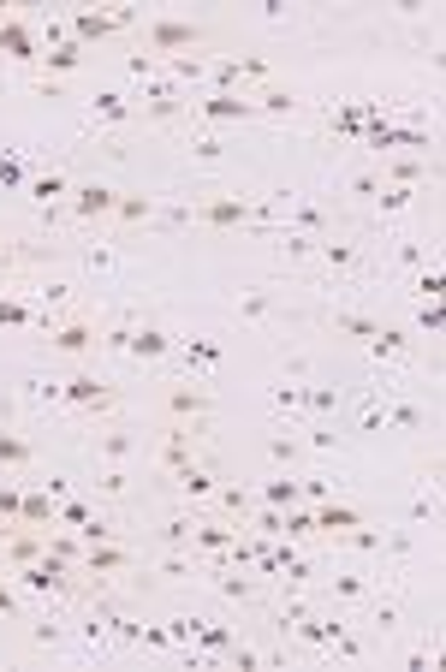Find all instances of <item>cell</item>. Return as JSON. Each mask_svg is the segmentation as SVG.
I'll list each match as a JSON object with an SVG mask.
<instances>
[{
	"mask_svg": "<svg viewBox=\"0 0 446 672\" xmlns=\"http://www.w3.org/2000/svg\"><path fill=\"white\" fill-rule=\"evenodd\" d=\"M191 631H197V637H203V649H215V655H221V649H232V631H226V625H215V619H197Z\"/></svg>",
	"mask_w": 446,
	"mask_h": 672,
	"instance_id": "cell-31",
	"label": "cell"
},
{
	"mask_svg": "<svg viewBox=\"0 0 446 672\" xmlns=\"http://www.w3.org/2000/svg\"><path fill=\"white\" fill-rule=\"evenodd\" d=\"M167 482H173V488H179L185 500H209V494H215V470H209L203 458H191V464H179V470H173Z\"/></svg>",
	"mask_w": 446,
	"mask_h": 672,
	"instance_id": "cell-10",
	"label": "cell"
},
{
	"mask_svg": "<svg viewBox=\"0 0 446 672\" xmlns=\"http://www.w3.org/2000/svg\"><path fill=\"white\" fill-rule=\"evenodd\" d=\"M203 36H209V24H197V18H155L143 30V48L149 54H173V48H197Z\"/></svg>",
	"mask_w": 446,
	"mask_h": 672,
	"instance_id": "cell-2",
	"label": "cell"
},
{
	"mask_svg": "<svg viewBox=\"0 0 446 672\" xmlns=\"http://www.w3.org/2000/svg\"><path fill=\"white\" fill-rule=\"evenodd\" d=\"M131 554L125 548H113V542H96L90 554H84V577H108V571H125Z\"/></svg>",
	"mask_w": 446,
	"mask_h": 672,
	"instance_id": "cell-19",
	"label": "cell"
},
{
	"mask_svg": "<svg viewBox=\"0 0 446 672\" xmlns=\"http://www.w3.org/2000/svg\"><path fill=\"white\" fill-rule=\"evenodd\" d=\"M36 458V447L24 441V435H12V429H0V470H24Z\"/></svg>",
	"mask_w": 446,
	"mask_h": 672,
	"instance_id": "cell-20",
	"label": "cell"
},
{
	"mask_svg": "<svg viewBox=\"0 0 446 672\" xmlns=\"http://www.w3.org/2000/svg\"><path fill=\"white\" fill-rule=\"evenodd\" d=\"M238 316H244V322H268V316H274V298H268V292H244V298H238Z\"/></svg>",
	"mask_w": 446,
	"mask_h": 672,
	"instance_id": "cell-29",
	"label": "cell"
},
{
	"mask_svg": "<svg viewBox=\"0 0 446 672\" xmlns=\"http://www.w3.org/2000/svg\"><path fill=\"white\" fill-rule=\"evenodd\" d=\"M78 530H84V542H90V548H96V542H113V524H108V518H96V512H90Z\"/></svg>",
	"mask_w": 446,
	"mask_h": 672,
	"instance_id": "cell-35",
	"label": "cell"
},
{
	"mask_svg": "<svg viewBox=\"0 0 446 672\" xmlns=\"http://www.w3.org/2000/svg\"><path fill=\"white\" fill-rule=\"evenodd\" d=\"M48 345H54L60 357H84V351L96 345V328H90V322H60V328L48 334Z\"/></svg>",
	"mask_w": 446,
	"mask_h": 672,
	"instance_id": "cell-14",
	"label": "cell"
},
{
	"mask_svg": "<svg viewBox=\"0 0 446 672\" xmlns=\"http://www.w3.org/2000/svg\"><path fill=\"white\" fill-rule=\"evenodd\" d=\"M310 512H316V530H328V536H345V530L363 524V512L345 506V500H322V506H310Z\"/></svg>",
	"mask_w": 446,
	"mask_h": 672,
	"instance_id": "cell-13",
	"label": "cell"
},
{
	"mask_svg": "<svg viewBox=\"0 0 446 672\" xmlns=\"http://www.w3.org/2000/svg\"><path fill=\"white\" fill-rule=\"evenodd\" d=\"M125 345H131L137 357H149V363H155V357H167V334H161L155 322H143L137 334H125Z\"/></svg>",
	"mask_w": 446,
	"mask_h": 672,
	"instance_id": "cell-21",
	"label": "cell"
},
{
	"mask_svg": "<svg viewBox=\"0 0 446 672\" xmlns=\"http://www.w3.org/2000/svg\"><path fill=\"white\" fill-rule=\"evenodd\" d=\"M113 221H119V226L155 221V197H143V191H119V203H113Z\"/></svg>",
	"mask_w": 446,
	"mask_h": 672,
	"instance_id": "cell-18",
	"label": "cell"
},
{
	"mask_svg": "<svg viewBox=\"0 0 446 672\" xmlns=\"http://www.w3.org/2000/svg\"><path fill=\"white\" fill-rule=\"evenodd\" d=\"M0 54H6V60H18V66L42 60V54H36V36H30V30H24V24L12 18V12L0 18Z\"/></svg>",
	"mask_w": 446,
	"mask_h": 672,
	"instance_id": "cell-11",
	"label": "cell"
},
{
	"mask_svg": "<svg viewBox=\"0 0 446 672\" xmlns=\"http://www.w3.org/2000/svg\"><path fill=\"white\" fill-rule=\"evenodd\" d=\"M316 250H322V262H328V268H357V244H334V238H316Z\"/></svg>",
	"mask_w": 446,
	"mask_h": 672,
	"instance_id": "cell-28",
	"label": "cell"
},
{
	"mask_svg": "<svg viewBox=\"0 0 446 672\" xmlns=\"http://www.w3.org/2000/svg\"><path fill=\"white\" fill-rule=\"evenodd\" d=\"M0 613H6V619H18V595H12L6 583H0Z\"/></svg>",
	"mask_w": 446,
	"mask_h": 672,
	"instance_id": "cell-43",
	"label": "cell"
},
{
	"mask_svg": "<svg viewBox=\"0 0 446 672\" xmlns=\"http://www.w3.org/2000/svg\"><path fill=\"white\" fill-rule=\"evenodd\" d=\"M244 78H268V60H209V84L215 90H238Z\"/></svg>",
	"mask_w": 446,
	"mask_h": 672,
	"instance_id": "cell-9",
	"label": "cell"
},
{
	"mask_svg": "<svg viewBox=\"0 0 446 672\" xmlns=\"http://www.w3.org/2000/svg\"><path fill=\"white\" fill-rule=\"evenodd\" d=\"M90 452L108 458V464H125L137 452V441H131V429H102V435H90Z\"/></svg>",
	"mask_w": 446,
	"mask_h": 672,
	"instance_id": "cell-17",
	"label": "cell"
},
{
	"mask_svg": "<svg viewBox=\"0 0 446 672\" xmlns=\"http://www.w3.org/2000/svg\"><path fill=\"white\" fill-rule=\"evenodd\" d=\"M42 530H12L6 536V571H18V565H30V560H42Z\"/></svg>",
	"mask_w": 446,
	"mask_h": 672,
	"instance_id": "cell-16",
	"label": "cell"
},
{
	"mask_svg": "<svg viewBox=\"0 0 446 672\" xmlns=\"http://www.w3.org/2000/svg\"><path fill=\"white\" fill-rule=\"evenodd\" d=\"M161 536H167L173 548H185V542H191V518H167V530H161Z\"/></svg>",
	"mask_w": 446,
	"mask_h": 672,
	"instance_id": "cell-39",
	"label": "cell"
},
{
	"mask_svg": "<svg viewBox=\"0 0 446 672\" xmlns=\"http://www.w3.org/2000/svg\"><path fill=\"white\" fill-rule=\"evenodd\" d=\"M209 577L221 583V595H232V601H256V595H262L256 577H232V571H221V565H209Z\"/></svg>",
	"mask_w": 446,
	"mask_h": 672,
	"instance_id": "cell-22",
	"label": "cell"
},
{
	"mask_svg": "<svg viewBox=\"0 0 446 672\" xmlns=\"http://www.w3.org/2000/svg\"><path fill=\"white\" fill-rule=\"evenodd\" d=\"M12 262H18V250H6V244H0V268H12Z\"/></svg>",
	"mask_w": 446,
	"mask_h": 672,
	"instance_id": "cell-44",
	"label": "cell"
},
{
	"mask_svg": "<svg viewBox=\"0 0 446 672\" xmlns=\"http://www.w3.org/2000/svg\"><path fill=\"white\" fill-rule=\"evenodd\" d=\"M42 542H48V554H54V560H66V565H84V548H78L72 536H48V530H42Z\"/></svg>",
	"mask_w": 446,
	"mask_h": 672,
	"instance_id": "cell-33",
	"label": "cell"
},
{
	"mask_svg": "<svg viewBox=\"0 0 446 672\" xmlns=\"http://www.w3.org/2000/svg\"><path fill=\"white\" fill-rule=\"evenodd\" d=\"M262 506H304V488L292 482V476H280V482H262Z\"/></svg>",
	"mask_w": 446,
	"mask_h": 672,
	"instance_id": "cell-23",
	"label": "cell"
},
{
	"mask_svg": "<svg viewBox=\"0 0 446 672\" xmlns=\"http://www.w3.org/2000/svg\"><path fill=\"white\" fill-rule=\"evenodd\" d=\"M334 405H339V393H334V387H316V393H310V411H316V417H328Z\"/></svg>",
	"mask_w": 446,
	"mask_h": 672,
	"instance_id": "cell-40",
	"label": "cell"
},
{
	"mask_svg": "<svg viewBox=\"0 0 446 672\" xmlns=\"http://www.w3.org/2000/svg\"><path fill=\"white\" fill-rule=\"evenodd\" d=\"M191 108V96H185V90H179V84H155V90H143V119H149V125H167V119H179V113Z\"/></svg>",
	"mask_w": 446,
	"mask_h": 672,
	"instance_id": "cell-7",
	"label": "cell"
},
{
	"mask_svg": "<svg viewBox=\"0 0 446 672\" xmlns=\"http://www.w3.org/2000/svg\"><path fill=\"white\" fill-rule=\"evenodd\" d=\"M84 54H90V48H84V42H72V36H66V42H60V48H48V54H42V66H48V72H42V78H48V84H60V78H66V72H78V66H84Z\"/></svg>",
	"mask_w": 446,
	"mask_h": 672,
	"instance_id": "cell-12",
	"label": "cell"
},
{
	"mask_svg": "<svg viewBox=\"0 0 446 672\" xmlns=\"http://www.w3.org/2000/svg\"><path fill=\"white\" fill-rule=\"evenodd\" d=\"M125 488H131V476H125L119 464H113V470H102V494H125Z\"/></svg>",
	"mask_w": 446,
	"mask_h": 672,
	"instance_id": "cell-41",
	"label": "cell"
},
{
	"mask_svg": "<svg viewBox=\"0 0 446 672\" xmlns=\"http://www.w3.org/2000/svg\"><path fill=\"white\" fill-rule=\"evenodd\" d=\"M334 595H339V601H363V595H369V583L345 571V577H334Z\"/></svg>",
	"mask_w": 446,
	"mask_h": 672,
	"instance_id": "cell-36",
	"label": "cell"
},
{
	"mask_svg": "<svg viewBox=\"0 0 446 672\" xmlns=\"http://www.w3.org/2000/svg\"><path fill=\"white\" fill-rule=\"evenodd\" d=\"M268 209L262 203H250V197H209V203H197V221L209 226V232H226V226H250L262 221Z\"/></svg>",
	"mask_w": 446,
	"mask_h": 672,
	"instance_id": "cell-3",
	"label": "cell"
},
{
	"mask_svg": "<svg viewBox=\"0 0 446 672\" xmlns=\"http://www.w3.org/2000/svg\"><path fill=\"white\" fill-rule=\"evenodd\" d=\"M351 197L357 203H381V173H357L351 179Z\"/></svg>",
	"mask_w": 446,
	"mask_h": 672,
	"instance_id": "cell-34",
	"label": "cell"
},
{
	"mask_svg": "<svg viewBox=\"0 0 446 672\" xmlns=\"http://www.w3.org/2000/svg\"><path fill=\"white\" fill-rule=\"evenodd\" d=\"M60 399H66L72 411H108L113 405V381H102V375L84 369V375H72V381L60 387Z\"/></svg>",
	"mask_w": 446,
	"mask_h": 672,
	"instance_id": "cell-4",
	"label": "cell"
},
{
	"mask_svg": "<svg viewBox=\"0 0 446 672\" xmlns=\"http://www.w3.org/2000/svg\"><path fill=\"white\" fill-rule=\"evenodd\" d=\"M0 322H6V328H30V310L12 304V298H0Z\"/></svg>",
	"mask_w": 446,
	"mask_h": 672,
	"instance_id": "cell-38",
	"label": "cell"
},
{
	"mask_svg": "<svg viewBox=\"0 0 446 672\" xmlns=\"http://www.w3.org/2000/svg\"><path fill=\"white\" fill-rule=\"evenodd\" d=\"M125 24H131L125 6H119V12H72V42H84V48H90V42H108V36H119Z\"/></svg>",
	"mask_w": 446,
	"mask_h": 672,
	"instance_id": "cell-6",
	"label": "cell"
},
{
	"mask_svg": "<svg viewBox=\"0 0 446 672\" xmlns=\"http://www.w3.org/2000/svg\"><path fill=\"white\" fill-rule=\"evenodd\" d=\"M72 185H78V179H66V173H48V179H36V203H60Z\"/></svg>",
	"mask_w": 446,
	"mask_h": 672,
	"instance_id": "cell-32",
	"label": "cell"
},
{
	"mask_svg": "<svg viewBox=\"0 0 446 672\" xmlns=\"http://www.w3.org/2000/svg\"><path fill=\"white\" fill-rule=\"evenodd\" d=\"M167 411H173V423H203L209 417V393L203 387H173Z\"/></svg>",
	"mask_w": 446,
	"mask_h": 672,
	"instance_id": "cell-15",
	"label": "cell"
},
{
	"mask_svg": "<svg viewBox=\"0 0 446 672\" xmlns=\"http://www.w3.org/2000/svg\"><path fill=\"white\" fill-rule=\"evenodd\" d=\"M328 328H334V334H351V339H375L381 334L375 316H328Z\"/></svg>",
	"mask_w": 446,
	"mask_h": 672,
	"instance_id": "cell-27",
	"label": "cell"
},
{
	"mask_svg": "<svg viewBox=\"0 0 446 672\" xmlns=\"http://www.w3.org/2000/svg\"><path fill=\"white\" fill-rule=\"evenodd\" d=\"M191 119L203 125H238V119H256V102L244 90H209V96H191Z\"/></svg>",
	"mask_w": 446,
	"mask_h": 672,
	"instance_id": "cell-1",
	"label": "cell"
},
{
	"mask_svg": "<svg viewBox=\"0 0 446 672\" xmlns=\"http://www.w3.org/2000/svg\"><path fill=\"white\" fill-rule=\"evenodd\" d=\"M191 458H197V423H173L167 441H161V482H167L179 464H191Z\"/></svg>",
	"mask_w": 446,
	"mask_h": 672,
	"instance_id": "cell-8",
	"label": "cell"
},
{
	"mask_svg": "<svg viewBox=\"0 0 446 672\" xmlns=\"http://www.w3.org/2000/svg\"><path fill=\"white\" fill-rule=\"evenodd\" d=\"M250 102H256V113H292V108H298V96H292V90H256Z\"/></svg>",
	"mask_w": 446,
	"mask_h": 672,
	"instance_id": "cell-30",
	"label": "cell"
},
{
	"mask_svg": "<svg viewBox=\"0 0 446 672\" xmlns=\"http://www.w3.org/2000/svg\"><path fill=\"white\" fill-rule=\"evenodd\" d=\"M345 542H351V548H363V554H381V536H375V530H363V524H357V530H345Z\"/></svg>",
	"mask_w": 446,
	"mask_h": 672,
	"instance_id": "cell-37",
	"label": "cell"
},
{
	"mask_svg": "<svg viewBox=\"0 0 446 672\" xmlns=\"http://www.w3.org/2000/svg\"><path fill=\"white\" fill-rule=\"evenodd\" d=\"M280 536H286V542H304V536H316V512H310V506H286V524H280Z\"/></svg>",
	"mask_w": 446,
	"mask_h": 672,
	"instance_id": "cell-24",
	"label": "cell"
},
{
	"mask_svg": "<svg viewBox=\"0 0 446 672\" xmlns=\"http://www.w3.org/2000/svg\"><path fill=\"white\" fill-rule=\"evenodd\" d=\"M24 488L18 482H0V524H12V530H24Z\"/></svg>",
	"mask_w": 446,
	"mask_h": 672,
	"instance_id": "cell-26",
	"label": "cell"
},
{
	"mask_svg": "<svg viewBox=\"0 0 446 672\" xmlns=\"http://www.w3.org/2000/svg\"><path fill=\"white\" fill-rule=\"evenodd\" d=\"M423 173H429V161H417V155H411V161H387V167H381V179H393L399 191H405V185H417Z\"/></svg>",
	"mask_w": 446,
	"mask_h": 672,
	"instance_id": "cell-25",
	"label": "cell"
},
{
	"mask_svg": "<svg viewBox=\"0 0 446 672\" xmlns=\"http://www.w3.org/2000/svg\"><path fill=\"white\" fill-rule=\"evenodd\" d=\"M96 113H102V119H119V113H125V102H119V96H96Z\"/></svg>",
	"mask_w": 446,
	"mask_h": 672,
	"instance_id": "cell-42",
	"label": "cell"
},
{
	"mask_svg": "<svg viewBox=\"0 0 446 672\" xmlns=\"http://www.w3.org/2000/svg\"><path fill=\"white\" fill-rule=\"evenodd\" d=\"M113 203H119V191L102 185V179H78V185H72V215H78V221H108Z\"/></svg>",
	"mask_w": 446,
	"mask_h": 672,
	"instance_id": "cell-5",
	"label": "cell"
}]
</instances>
